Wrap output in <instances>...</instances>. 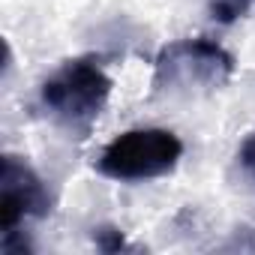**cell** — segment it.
Returning <instances> with one entry per match:
<instances>
[{
	"mask_svg": "<svg viewBox=\"0 0 255 255\" xmlns=\"http://www.w3.org/2000/svg\"><path fill=\"white\" fill-rule=\"evenodd\" d=\"M252 3H255V0H210V12H213V18L228 24V21L240 18Z\"/></svg>",
	"mask_w": 255,
	"mask_h": 255,
	"instance_id": "cell-5",
	"label": "cell"
},
{
	"mask_svg": "<svg viewBox=\"0 0 255 255\" xmlns=\"http://www.w3.org/2000/svg\"><path fill=\"white\" fill-rule=\"evenodd\" d=\"M183 156V141L171 129H129L117 135L99 156V174L111 180H153L168 171Z\"/></svg>",
	"mask_w": 255,
	"mask_h": 255,
	"instance_id": "cell-2",
	"label": "cell"
},
{
	"mask_svg": "<svg viewBox=\"0 0 255 255\" xmlns=\"http://www.w3.org/2000/svg\"><path fill=\"white\" fill-rule=\"evenodd\" d=\"M231 54L210 39H183L162 48L156 60V84L171 90H210L228 81Z\"/></svg>",
	"mask_w": 255,
	"mask_h": 255,
	"instance_id": "cell-3",
	"label": "cell"
},
{
	"mask_svg": "<svg viewBox=\"0 0 255 255\" xmlns=\"http://www.w3.org/2000/svg\"><path fill=\"white\" fill-rule=\"evenodd\" d=\"M51 210L48 192L42 180L15 156L3 159V201H0V216H3V234H15V228L24 219L45 216Z\"/></svg>",
	"mask_w": 255,
	"mask_h": 255,
	"instance_id": "cell-4",
	"label": "cell"
},
{
	"mask_svg": "<svg viewBox=\"0 0 255 255\" xmlns=\"http://www.w3.org/2000/svg\"><path fill=\"white\" fill-rule=\"evenodd\" d=\"M237 162H240L243 174L255 180V132L246 135V141L240 144V150H237Z\"/></svg>",
	"mask_w": 255,
	"mask_h": 255,
	"instance_id": "cell-6",
	"label": "cell"
},
{
	"mask_svg": "<svg viewBox=\"0 0 255 255\" xmlns=\"http://www.w3.org/2000/svg\"><path fill=\"white\" fill-rule=\"evenodd\" d=\"M111 93V78L93 60H69L42 84V108L63 129L84 135Z\"/></svg>",
	"mask_w": 255,
	"mask_h": 255,
	"instance_id": "cell-1",
	"label": "cell"
}]
</instances>
